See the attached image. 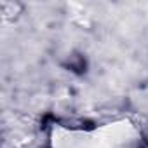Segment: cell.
I'll list each match as a JSON object with an SVG mask.
<instances>
[{
	"label": "cell",
	"mask_w": 148,
	"mask_h": 148,
	"mask_svg": "<svg viewBox=\"0 0 148 148\" xmlns=\"http://www.w3.org/2000/svg\"><path fill=\"white\" fill-rule=\"evenodd\" d=\"M49 148H148L141 129L129 119L94 127L58 124L49 134Z\"/></svg>",
	"instance_id": "obj_1"
}]
</instances>
